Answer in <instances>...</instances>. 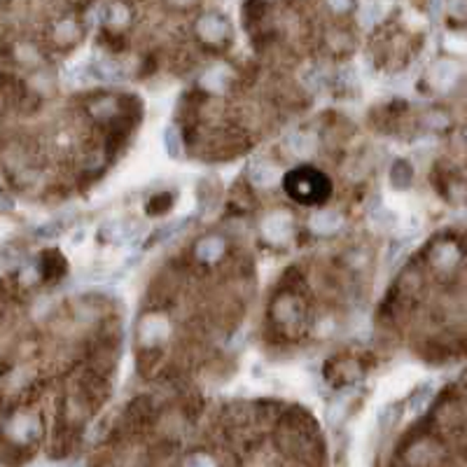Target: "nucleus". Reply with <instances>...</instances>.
<instances>
[{"label":"nucleus","mask_w":467,"mask_h":467,"mask_svg":"<svg viewBox=\"0 0 467 467\" xmlns=\"http://www.w3.org/2000/svg\"><path fill=\"white\" fill-rule=\"evenodd\" d=\"M412 178H414V171L407 162H397L392 166V185H395V187H409Z\"/></svg>","instance_id":"nucleus-4"},{"label":"nucleus","mask_w":467,"mask_h":467,"mask_svg":"<svg viewBox=\"0 0 467 467\" xmlns=\"http://www.w3.org/2000/svg\"><path fill=\"white\" fill-rule=\"evenodd\" d=\"M187 467H211V463H208V458L204 456H194L187 461Z\"/></svg>","instance_id":"nucleus-9"},{"label":"nucleus","mask_w":467,"mask_h":467,"mask_svg":"<svg viewBox=\"0 0 467 467\" xmlns=\"http://www.w3.org/2000/svg\"><path fill=\"white\" fill-rule=\"evenodd\" d=\"M285 189L300 204H320L329 194V180L316 168H297L285 178Z\"/></svg>","instance_id":"nucleus-1"},{"label":"nucleus","mask_w":467,"mask_h":467,"mask_svg":"<svg viewBox=\"0 0 467 467\" xmlns=\"http://www.w3.org/2000/svg\"><path fill=\"white\" fill-rule=\"evenodd\" d=\"M339 224H341V215L334 211H323L313 217V229L316 231H334L339 229Z\"/></svg>","instance_id":"nucleus-3"},{"label":"nucleus","mask_w":467,"mask_h":467,"mask_svg":"<svg viewBox=\"0 0 467 467\" xmlns=\"http://www.w3.org/2000/svg\"><path fill=\"white\" fill-rule=\"evenodd\" d=\"M220 253H222V241L215 238V236L208 238V241H204V243L199 246V257H201V260H208V262H211V260H215V257L220 255Z\"/></svg>","instance_id":"nucleus-5"},{"label":"nucleus","mask_w":467,"mask_h":467,"mask_svg":"<svg viewBox=\"0 0 467 467\" xmlns=\"http://www.w3.org/2000/svg\"><path fill=\"white\" fill-rule=\"evenodd\" d=\"M12 206H14L12 197H7L5 192L0 189V213H5V211H12Z\"/></svg>","instance_id":"nucleus-8"},{"label":"nucleus","mask_w":467,"mask_h":467,"mask_svg":"<svg viewBox=\"0 0 467 467\" xmlns=\"http://www.w3.org/2000/svg\"><path fill=\"white\" fill-rule=\"evenodd\" d=\"M166 148L171 152L173 157H180V141H178V133H175V128H168L166 131Z\"/></svg>","instance_id":"nucleus-6"},{"label":"nucleus","mask_w":467,"mask_h":467,"mask_svg":"<svg viewBox=\"0 0 467 467\" xmlns=\"http://www.w3.org/2000/svg\"><path fill=\"white\" fill-rule=\"evenodd\" d=\"M199 33L201 38L211 40V43H220L222 38H227L229 26L220 14H208V17H204L199 23Z\"/></svg>","instance_id":"nucleus-2"},{"label":"nucleus","mask_w":467,"mask_h":467,"mask_svg":"<svg viewBox=\"0 0 467 467\" xmlns=\"http://www.w3.org/2000/svg\"><path fill=\"white\" fill-rule=\"evenodd\" d=\"M126 17H128V14H126V10H124L122 5H115L110 10V23H124Z\"/></svg>","instance_id":"nucleus-7"}]
</instances>
